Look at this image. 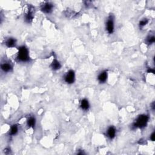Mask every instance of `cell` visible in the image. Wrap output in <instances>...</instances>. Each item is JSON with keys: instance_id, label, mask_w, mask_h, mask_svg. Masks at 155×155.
Wrapping results in <instances>:
<instances>
[{"instance_id": "obj_6", "label": "cell", "mask_w": 155, "mask_h": 155, "mask_svg": "<svg viewBox=\"0 0 155 155\" xmlns=\"http://www.w3.org/2000/svg\"><path fill=\"white\" fill-rule=\"evenodd\" d=\"M34 8L32 6H29L28 10L25 14V21L27 23H30L34 18Z\"/></svg>"}, {"instance_id": "obj_12", "label": "cell", "mask_w": 155, "mask_h": 155, "mask_svg": "<svg viewBox=\"0 0 155 155\" xmlns=\"http://www.w3.org/2000/svg\"><path fill=\"white\" fill-rule=\"evenodd\" d=\"M80 107L82 110L84 111L88 110L90 108V104L89 101L87 99H83L80 103Z\"/></svg>"}, {"instance_id": "obj_14", "label": "cell", "mask_w": 155, "mask_h": 155, "mask_svg": "<svg viewBox=\"0 0 155 155\" xmlns=\"http://www.w3.org/2000/svg\"><path fill=\"white\" fill-rule=\"evenodd\" d=\"M18 132V127L16 124H14L10 127L9 130V135L10 136H15Z\"/></svg>"}, {"instance_id": "obj_17", "label": "cell", "mask_w": 155, "mask_h": 155, "mask_svg": "<svg viewBox=\"0 0 155 155\" xmlns=\"http://www.w3.org/2000/svg\"><path fill=\"white\" fill-rule=\"evenodd\" d=\"M150 139L152 141H154V132H153L152 133V135H150Z\"/></svg>"}, {"instance_id": "obj_8", "label": "cell", "mask_w": 155, "mask_h": 155, "mask_svg": "<svg viewBox=\"0 0 155 155\" xmlns=\"http://www.w3.org/2000/svg\"><path fill=\"white\" fill-rule=\"evenodd\" d=\"M108 78V73L107 71L104 70L102 71L98 76V82L101 84H104L106 83Z\"/></svg>"}, {"instance_id": "obj_13", "label": "cell", "mask_w": 155, "mask_h": 155, "mask_svg": "<svg viewBox=\"0 0 155 155\" xmlns=\"http://www.w3.org/2000/svg\"><path fill=\"white\" fill-rule=\"evenodd\" d=\"M36 125V119L34 116H30L27 120V126L29 128H34Z\"/></svg>"}, {"instance_id": "obj_11", "label": "cell", "mask_w": 155, "mask_h": 155, "mask_svg": "<svg viewBox=\"0 0 155 155\" xmlns=\"http://www.w3.org/2000/svg\"><path fill=\"white\" fill-rule=\"evenodd\" d=\"M5 45L8 48L15 47L16 45V40L14 38H9L5 41Z\"/></svg>"}, {"instance_id": "obj_5", "label": "cell", "mask_w": 155, "mask_h": 155, "mask_svg": "<svg viewBox=\"0 0 155 155\" xmlns=\"http://www.w3.org/2000/svg\"><path fill=\"white\" fill-rule=\"evenodd\" d=\"M54 8L53 4L51 2H46L41 7V10L46 14H51Z\"/></svg>"}, {"instance_id": "obj_4", "label": "cell", "mask_w": 155, "mask_h": 155, "mask_svg": "<svg viewBox=\"0 0 155 155\" xmlns=\"http://www.w3.org/2000/svg\"><path fill=\"white\" fill-rule=\"evenodd\" d=\"M64 81L68 84H72L74 83L75 81V73L73 70L68 71L64 76Z\"/></svg>"}, {"instance_id": "obj_1", "label": "cell", "mask_w": 155, "mask_h": 155, "mask_svg": "<svg viewBox=\"0 0 155 155\" xmlns=\"http://www.w3.org/2000/svg\"><path fill=\"white\" fill-rule=\"evenodd\" d=\"M30 59L29 49L25 46H22L18 48V52L16 57L18 61L21 63H27L30 61Z\"/></svg>"}, {"instance_id": "obj_2", "label": "cell", "mask_w": 155, "mask_h": 155, "mask_svg": "<svg viewBox=\"0 0 155 155\" xmlns=\"http://www.w3.org/2000/svg\"><path fill=\"white\" fill-rule=\"evenodd\" d=\"M149 117L146 115H141L138 117L133 123V127L134 128H143L147 126Z\"/></svg>"}, {"instance_id": "obj_18", "label": "cell", "mask_w": 155, "mask_h": 155, "mask_svg": "<svg viewBox=\"0 0 155 155\" xmlns=\"http://www.w3.org/2000/svg\"><path fill=\"white\" fill-rule=\"evenodd\" d=\"M147 72H148V73H154V69H150H150L147 70Z\"/></svg>"}, {"instance_id": "obj_9", "label": "cell", "mask_w": 155, "mask_h": 155, "mask_svg": "<svg viewBox=\"0 0 155 155\" xmlns=\"http://www.w3.org/2000/svg\"><path fill=\"white\" fill-rule=\"evenodd\" d=\"M116 134V129L114 126H110L106 131V135L110 139L115 138Z\"/></svg>"}, {"instance_id": "obj_10", "label": "cell", "mask_w": 155, "mask_h": 155, "mask_svg": "<svg viewBox=\"0 0 155 155\" xmlns=\"http://www.w3.org/2000/svg\"><path fill=\"white\" fill-rule=\"evenodd\" d=\"M61 66H62L60 63V62L55 57L52 62L51 64V68L52 69V70H53L54 71L58 70L61 69Z\"/></svg>"}, {"instance_id": "obj_15", "label": "cell", "mask_w": 155, "mask_h": 155, "mask_svg": "<svg viewBox=\"0 0 155 155\" xmlns=\"http://www.w3.org/2000/svg\"><path fill=\"white\" fill-rule=\"evenodd\" d=\"M155 41V37L153 35H149L148 36L147 38V40H146V42L148 44H153V43Z\"/></svg>"}, {"instance_id": "obj_3", "label": "cell", "mask_w": 155, "mask_h": 155, "mask_svg": "<svg viewBox=\"0 0 155 155\" xmlns=\"http://www.w3.org/2000/svg\"><path fill=\"white\" fill-rule=\"evenodd\" d=\"M105 29L108 33L112 34L115 30V20L114 17L113 15H110L106 21L105 24Z\"/></svg>"}, {"instance_id": "obj_7", "label": "cell", "mask_w": 155, "mask_h": 155, "mask_svg": "<svg viewBox=\"0 0 155 155\" xmlns=\"http://www.w3.org/2000/svg\"><path fill=\"white\" fill-rule=\"evenodd\" d=\"M1 69L4 72L9 73L13 70V66H12L10 62L4 61L1 64Z\"/></svg>"}, {"instance_id": "obj_16", "label": "cell", "mask_w": 155, "mask_h": 155, "mask_svg": "<svg viewBox=\"0 0 155 155\" xmlns=\"http://www.w3.org/2000/svg\"><path fill=\"white\" fill-rule=\"evenodd\" d=\"M148 19H146V18H144V19L142 20L141 21H140L139 24V27L141 29L143 28L144 27H145L147 25V24H148Z\"/></svg>"}]
</instances>
